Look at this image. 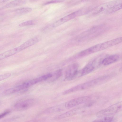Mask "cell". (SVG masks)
<instances>
[{"mask_svg": "<svg viewBox=\"0 0 122 122\" xmlns=\"http://www.w3.org/2000/svg\"><path fill=\"white\" fill-rule=\"evenodd\" d=\"M91 98L90 96L79 97L70 100L65 103L66 108H69L85 103Z\"/></svg>", "mask_w": 122, "mask_h": 122, "instance_id": "8992f818", "label": "cell"}, {"mask_svg": "<svg viewBox=\"0 0 122 122\" xmlns=\"http://www.w3.org/2000/svg\"><path fill=\"white\" fill-rule=\"evenodd\" d=\"M109 77L108 76H105L81 84L64 92L62 94L67 95L76 92L86 90L102 82Z\"/></svg>", "mask_w": 122, "mask_h": 122, "instance_id": "7a4b0ae2", "label": "cell"}, {"mask_svg": "<svg viewBox=\"0 0 122 122\" xmlns=\"http://www.w3.org/2000/svg\"><path fill=\"white\" fill-rule=\"evenodd\" d=\"M122 41L121 37L99 44L81 51L79 53L78 55L80 57L86 56L117 44L121 42Z\"/></svg>", "mask_w": 122, "mask_h": 122, "instance_id": "6da1fadb", "label": "cell"}, {"mask_svg": "<svg viewBox=\"0 0 122 122\" xmlns=\"http://www.w3.org/2000/svg\"><path fill=\"white\" fill-rule=\"evenodd\" d=\"M66 108L65 103L52 107L46 110L44 112L46 113H50L62 111Z\"/></svg>", "mask_w": 122, "mask_h": 122, "instance_id": "9a60e30c", "label": "cell"}, {"mask_svg": "<svg viewBox=\"0 0 122 122\" xmlns=\"http://www.w3.org/2000/svg\"><path fill=\"white\" fill-rule=\"evenodd\" d=\"M40 40V38L38 36H35L29 39L18 46L20 51L34 45L38 42Z\"/></svg>", "mask_w": 122, "mask_h": 122, "instance_id": "8fae6325", "label": "cell"}, {"mask_svg": "<svg viewBox=\"0 0 122 122\" xmlns=\"http://www.w3.org/2000/svg\"><path fill=\"white\" fill-rule=\"evenodd\" d=\"M122 8V3H121L113 6L105 11L107 13H111L120 10Z\"/></svg>", "mask_w": 122, "mask_h": 122, "instance_id": "d6986e66", "label": "cell"}, {"mask_svg": "<svg viewBox=\"0 0 122 122\" xmlns=\"http://www.w3.org/2000/svg\"><path fill=\"white\" fill-rule=\"evenodd\" d=\"M101 27L97 26L92 27L91 28L81 34L77 37V39L79 40L86 37L91 35L96 32L100 29Z\"/></svg>", "mask_w": 122, "mask_h": 122, "instance_id": "4fadbf2b", "label": "cell"}, {"mask_svg": "<svg viewBox=\"0 0 122 122\" xmlns=\"http://www.w3.org/2000/svg\"><path fill=\"white\" fill-rule=\"evenodd\" d=\"M121 3L120 0H115L102 4L94 9L93 14H97L102 11H106L113 6Z\"/></svg>", "mask_w": 122, "mask_h": 122, "instance_id": "9c48e42d", "label": "cell"}, {"mask_svg": "<svg viewBox=\"0 0 122 122\" xmlns=\"http://www.w3.org/2000/svg\"><path fill=\"white\" fill-rule=\"evenodd\" d=\"M37 0H30V1L31 2H33V1H36Z\"/></svg>", "mask_w": 122, "mask_h": 122, "instance_id": "4316f807", "label": "cell"}, {"mask_svg": "<svg viewBox=\"0 0 122 122\" xmlns=\"http://www.w3.org/2000/svg\"><path fill=\"white\" fill-rule=\"evenodd\" d=\"M9 0H1V1L2 2H6Z\"/></svg>", "mask_w": 122, "mask_h": 122, "instance_id": "484cf974", "label": "cell"}, {"mask_svg": "<svg viewBox=\"0 0 122 122\" xmlns=\"http://www.w3.org/2000/svg\"><path fill=\"white\" fill-rule=\"evenodd\" d=\"M62 73L61 70H59L57 71L54 75H52L51 77L49 79H50V81L52 82L56 80L61 76Z\"/></svg>", "mask_w": 122, "mask_h": 122, "instance_id": "ffe728a7", "label": "cell"}, {"mask_svg": "<svg viewBox=\"0 0 122 122\" xmlns=\"http://www.w3.org/2000/svg\"><path fill=\"white\" fill-rule=\"evenodd\" d=\"M10 112V111L9 110H7L4 112L0 114V119L3 117Z\"/></svg>", "mask_w": 122, "mask_h": 122, "instance_id": "d4e9b609", "label": "cell"}, {"mask_svg": "<svg viewBox=\"0 0 122 122\" xmlns=\"http://www.w3.org/2000/svg\"><path fill=\"white\" fill-rule=\"evenodd\" d=\"M80 108H77L61 114L58 117L59 119H62L72 116L76 114L79 111Z\"/></svg>", "mask_w": 122, "mask_h": 122, "instance_id": "2e32d148", "label": "cell"}, {"mask_svg": "<svg viewBox=\"0 0 122 122\" xmlns=\"http://www.w3.org/2000/svg\"><path fill=\"white\" fill-rule=\"evenodd\" d=\"M25 2V0H14L5 5L3 8H12L21 5Z\"/></svg>", "mask_w": 122, "mask_h": 122, "instance_id": "e0dca14e", "label": "cell"}, {"mask_svg": "<svg viewBox=\"0 0 122 122\" xmlns=\"http://www.w3.org/2000/svg\"><path fill=\"white\" fill-rule=\"evenodd\" d=\"M122 107L121 102L116 103L98 111L96 114V116L99 118L110 116L119 111L121 109Z\"/></svg>", "mask_w": 122, "mask_h": 122, "instance_id": "277c9868", "label": "cell"}, {"mask_svg": "<svg viewBox=\"0 0 122 122\" xmlns=\"http://www.w3.org/2000/svg\"><path fill=\"white\" fill-rule=\"evenodd\" d=\"M89 0H82V1H88Z\"/></svg>", "mask_w": 122, "mask_h": 122, "instance_id": "83f0119b", "label": "cell"}, {"mask_svg": "<svg viewBox=\"0 0 122 122\" xmlns=\"http://www.w3.org/2000/svg\"><path fill=\"white\" fill-rule=\"evenodd\" d=\"M94 121L96 122H111L113 120V118L112 116H106L101 117Z\"/></svg>", "mask_w": 122, "mask_h": 122, "instance_id": "44dd1931", "label": "cell"}, {"mask_svg": "<svg viewBox=\"0 0 122 122\" xmlns=\"http://www.w3.org/2000/svg\"><path fill=\"white\" fill-rule=\"evenodd\" d=\"M81 15V13L79 10L74 12L54 22L52 25V27L54 28L71 20L76 17Z\"/></svg>", "mask_w": 122, "mask_h": 122, "instance_id": "ba28073f", "label": "cell"}, {"mask_svg": "<svg viewBox=\"0 0 122 122\" xmlns=\"http://www.w3.org/2000/svg\"><path fill=\"white\" fill-rule=\"evenodd\" d=\"M35 100L33 99H27L19 101L14 106L15 108L19 111H23L29 108L35 103Z\"/></svg>", "mask_w": 122, "mask_h": 122, "instance_id": "52a82bcc", "label": "cell"}, {"mask_svg": "<svg viewBox=\"0 0 122 122\" xmlns=\"http://www.w3.org/2000/svg\"><path fill=\"white\" fill-rule=\"evenodd\" d=\"M10 75L8 73L0 75V81L4 80L9 77Z\"/></svg>", "mask_w": 122, "mask_h": 122, "instance_id": "603a6c76", "label": "cell"}, {"mask_svg": "<svg viewBox=\"0 0 122 122\" xmlns=\"http://www.w3.org/2000/svg\"><path fill=\"white\" fill-rule=\"evenodd\" d=\"M20 52L18 46L0 54V60L14 55Z\"/></svg>", "mask_w": 122, "mask_h": 122, "instance_id": "5bb4252c", "label": "cell"}, {"mask_svg": "<svg viewBox=\"0 0 122 122\" xmlns=\"http://www.w3.org/2000/svg\"><path fill=\"white\" fill-rule=\"evenodd\" d=\"M79 70L77 64H73L70 66L66 70L65 75V80L70 81L79 76Z\"/></svg>", "mask_w": 122, "mask_h": 122, "instance_id": "5b68a950", "label": "cell"}, {"mask_svg": "<svg viewBox=\"0 0 122 122\" xmlns=\"http://www.w3.org/2000/svg\"><path fill=\"white\" fill-rule=\"evenodd\" d=\"M103 58L100 56L92 60L82 70H79V76L87 75L97 69L102 64Z\"/></svg>", "mask_w": 122, "mask_h": 122, "instance_id": "3957f363", "label": "cell"}, {"mask_svg": "<svg viewBox=\"0 0 122 122\" xmlns=\"http://www.w3.org/2000/svg\"><path fill=\"white\" fill-rule=\"evenodd\" d=\"M31 8L29 7L17 9L14 11L15 14L17 15H23L30 12Z\"/></svg>", "mask_w": 122, "mask_h": 122, "instance_id": "ac0fdd59", "label": "cell"}, {"mask_svg": "<svg viewBox=\"0 0 122 122\" xmlns=\"http://www.w3.org/2000/svg\"><path fill=\"white\" fill-rule=\"evenodd\" d=\"M28 88L26 82H25L22 83L7 89L4 92V94L9 95L12 94Z\"/></svg>", "mask_w": 122, "mask_h": 122, "instance_id": "30bf717a", "label": "cell"}, {"mask_svg": "<svg viewBox=\"0 0 122 122\" xmlns=\"http://www.w3.org/2000/svg\"><path fill=\"white\" fill-rule=\"evenodd\" d=\"M34 21L32 20H30L25 21L20 24L19 25L20 26H25L33 25L35 24Z\"/></svg>", "mask_w": 122, "mask_h": 122, "instance_id": "7402d4cb", "label": "cell"}, {"mask_svg": "<svg viewBox=\"0 0 122 122\" xmlns=\"http://www.w3.org/2000/svg\"><path fill=\"white\" fill-rule=\"evenodd\" d=\"M64 0H52L46 2L45 5H47L52 3L60 2H63Z\"/></svg>", "mask_w": 122, "mask_h": 122, "instance_id": "cb8c5ba5", "label": "cell"}, {"mask_svg": "<svg viewBox=\"0 0 122 122\" xmlns=\"http://www.w3.org/2000/svg\"><path fill=\"white\" fill-rule=\"evenodd\" d=\"M120 57V56L118 54H114L107 56L103 58L102 64L107 66L112 64L118 61Z\"/></svg>", "mask_w": 122, "mask_h": 122, "instance_id": "7c38bea8", "label": "cell"}]
</instances>
